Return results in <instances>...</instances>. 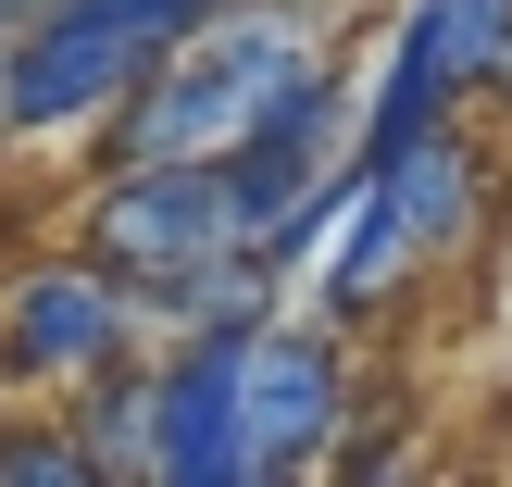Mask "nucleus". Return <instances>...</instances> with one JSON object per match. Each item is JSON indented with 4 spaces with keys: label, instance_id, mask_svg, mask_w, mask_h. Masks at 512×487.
<instances>
[{
    "label": "nucleus",
    "instance_id": "obj_1",
    "mask_svg": "<svg viewBox=\"0 0 512 487\" xmlns=\"http://www.w3.org/2000/svg\"><path fill=\"white\" fill-rule=\"evenodd\" d=\"M313 75H338L313 0H225L200 38H175L163 63H150V88L100 125V150H113V163H225V150L288 88H313Z\"/></svg>",
    "mask_w": 512,
    "mask_h": 487
},
{
    "label": "nucleus",
    "instance_id": "obj_2",
    "mask_svg": "<svg viewBox=\"0 0 512 487\" xmlns=\"http://www.w3.org/2000/svg\"><path fill=\"white\" fill-rule=\"evenodd\" d=\"M225 0H38L13 25V75H0V113H13L25 150L75 138V125H113L125 100L150 88L175 38H200Z\"/></svg>",
    "mask_w": 512,
    "mask_h": 487
},
{
    "label": "nucleus",
    "instance_id": "obj_3",
    "mask_svg": "<svg viewBox=\"0 0 512 487\" xmlns=\"http://www.w3.org/2000/svg\"><path fill=\"white\" fill-rule=\"evenodd\" d=\"M138 275H113L100 250H63V263H25L0 288V375L13 388H88V375L138 363Z\"/></svg>",
    "mask_w": 512,
    "mask_h": 487
},
{
    "label": "nucleus",
    "instance_id": "obj_4",
    "mask_svg": "<svg viewBox=\"0 0 512 487\" xmlns=\"http://www.w3.org/2000/svg\"><path fill=\"white\" fill-rule=\"evenodd\" d=\"M75 238L113 275H138V300L188 288L213 250H238V200H225V163H113L75 213Z\"/></svg>",
    "mask_w": 512,
    "mask_h": 487
},
{
    "label": "nucleus",
    "instance_id": "obj_5",
    "mask_svg": "<svg viewBox=\"0 0 512 487\" xmlns=\"http://www.w3.org/2000/svg\"><path fill=\"white\" fill-rule=\"evenodd\" d=\"M350 175H363V138H350V75H313V88H288L238 150H225L238 238H250V250H275L325 188H350Z\"/></svg>",
    "mask_w": 512,
    "mask_h": 487
},
{
    "label": "nucleus",
    "instance_id": "obj_6",
    "mask_svg": "<svg viewBox=\"0 0 512 487\" xmlns=\"http://www.w3.org/2000/svg\"><path fill=\"white\" fill-rule=\"evenodd\" d=\"M250 338L263 325H175L163 375V438L150 487H250Z\"/></svg>",
    "mask_w": 512,
    "mask_h": 487
},
{
    "label": "nucleus",
    "instance_id": "obj_7",
    "mask_svg": "<svg viewBox=\"0 0 512 487\" xmlns=\"http://www.w3.org/2000/svg\"><path fill=\"white\" fill-rule=\"evenodd\" d=\"M350 425V363H338V313H263L250 338V487H288L338 450Z\"/></svg>",
    "mask_w": 512,
    "mask_h": 487
},
{
    "label": "nucleus",
    "instance_id": "obj_8",
    "mask_svg": "<svg viewBox=\"0 0 512 487\" xmlns=\"http://www.w3.org/2000/svg\"><path fill=\"white\" fill-rule=\"evenodd\" d=\"M463 63H450V38L438 25H400L388 38V75H375V100H363V163H400V150H425V138H450V113H463Z\"/></svg>",
    "mask_w": 512,
    "mask_h": 487
},
{
    "label": "nucleus",
    "instance_id": "obj_9",
    "mask_svg": "<svg viewBox=\"0 0 512 487\" xmlns=\"http://www.w3.org/2000/svg\"><path fill=\"white\" fill-rule=\"evenodd\" d=\"M425 275V238L400 225V200H388V175L363 163V188H350V213H338V238H325V313H375L388 288H413Z\"/></svg>",
    "mask_w": 512,
    "mask_h": 487
},
{
    "label": "nucleus",
    "instance_id": "obj_10",
    "mask_svg": "<svg viewBox=\"0 0 512 487\" xmlns=\"http://www.w3.org/2000/svg\"><path fill=\"white\" fill-rule=\"evenodd\" d=\"M388 175V200H400V225L425 238V263H450V250L475 238V138L450 125V138H425V150H400V163H375Z\"/></svg>",
    "mask_w": 512,
    "mask_h": 487
},
{
    "label": "nucleus",
    "instance_id": "obj_11",
    "mask_svg": "<svg viewBox=\"0 0 512 487\" xmlns=\"http://www.w3.org/2000/svg\"><path fill=\"white\" fill-rule=\"evenodd\" d=\"M75 425H88L100 475H138V487H150V438H163V375H150V363L88 375V388H75Z\"/></svg>",
    "mask_w": 512,
    "mask_h": 487
},
{
    "label": "nucleus",
    "instance_id": "obj_12",
    "mask_svg": "<svg viewBox=\"0 0 512 487\" xmlns=\"http://www.w3.org/2000/svg\"><path fill=\"white\" fill-rule=\"evenodd\" d=\"M0 487H113L88 425H0Z\"/></svg>",
    "mask_w": 512,
    "mask_h": 487
},
{
    "label": "nucleus",
    "instance_id": "obj_13",
    "mask_svg": "<svg viewBox=\"0 0 512 487\" xmlns=\"http://www.w3.org/2000/svg\"><path fill=\"white\" fill-rule=\"evenodd\" d=\"M25 13H38V0H0V25H25Z\"/></svg>",
    "mask_w": 512,
    "mask_h": 487
},
{
    "label": "nucleus",
    "instance_id": "obj_14",
    "mask_svg": "<svg viewBox=\"0 0 512 487\" xmlns=\"http://www.w3.org/2000/svg\"><path fill=\"white\" fill-rule=\"evenodd\" d=\"M0 75H13V25H0Z\"/></svg>",
    "mask_w": 512,
    "mask_h": 487
}]
</instances>
